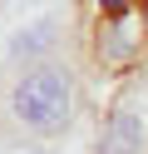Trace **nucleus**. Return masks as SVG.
Instances as JSON below:
<instances>
[{
	"instance_id": "nucleus-1",
	"label": "nucleus",
	"mask_w": 148,
	"mask_h": 154,
	"mask_svg": "<svg viewBox=\"0 0 148 154\" xmlns=\"http://www.w3.org/2000/svg\"><path fill=\"white\" fill-rule=\"evenodd\" d=\"M10 114L30 134H64L74 119V80L64 65H30L10 85Z\"/></svg>"
},
{
	"instance_id": "nucleus-2",
	"label": "nucleus",
	"mask_w": 148,
	"mask_h": 154,
	"mask_svg": "<svg viewBox=\"0 0 148 154\" xmlns=\"http://www.w3.org/2000/svg\"><path fill=\"white\" fill-rule=\"evenodd\" d=\"M54 45H59V20L54 15H35V20H25L5 40V60L10 65H30V60H39V55H49Z\"/></svg>"
},
{
	"instance_id": "nucleus-3",
	"label": "nucleus",
	"mask_w": 148,
	"mask_h": 154,
	"mask_svg": "<svg viewBox=\"0 0 148 154\" xmlns=\"http://www.w3.org/2000/svg\"><path fill=\"white\" fill-rule=\"evenodd\" d=\"M104 154H143V114H138V100L123 94L109 114L104 129Z\"/></svg>"
},
{
	"instance_id": "nucleus-4",
	"label": "nucleus",
	"mask_w": 148,
	"mask_h": 154,
	"mask_svg": "<svg viewBox=\"0 0 148 154\" xmlns=\"http://www.w3.org/2000/svg\"><path fill=\"white\" fill-rule=\"evenodd\" d=\"M104 35H109V40H99V55H104L109 65H123L128 55L138 50V35H133V20H128V15H118Z\"/></svg>"
},
{
	"instance_id": "nucleus-5",
	"label": "nucleus",
	"mask_w": 148,
	"mask_h": 154,
	"mask_svg": "<svg viewBox=\"0 0 148 154\" xmlns=\"http://www.w3.org/2000/svg\"><path fill=\"white\" fill-rule=\"evenodd\" d=\"M99 5H104V15H114V20H118V15H128L133 0H99Z\"/></svg>"
}]
</instances>
